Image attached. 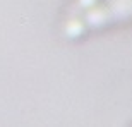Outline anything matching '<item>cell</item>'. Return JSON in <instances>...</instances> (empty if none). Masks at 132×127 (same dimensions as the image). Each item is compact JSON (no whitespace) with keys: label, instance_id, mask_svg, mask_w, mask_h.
Returning <instances> with one entry per match:
<instances>
[{"label":"cell","instance_id":"obj_1","mask_svg":"<svg viewBox=\"0 0 132 127\" xmlns=\"http://www.w3.org/2000/svg\"><path fill=\"white\" fill-rule=\"evenodd\" d=\"M132 22V0H70L64 15L67 38H88Z\"/></svg>","mask_w":132,"mask_h":127}]
</instances>
